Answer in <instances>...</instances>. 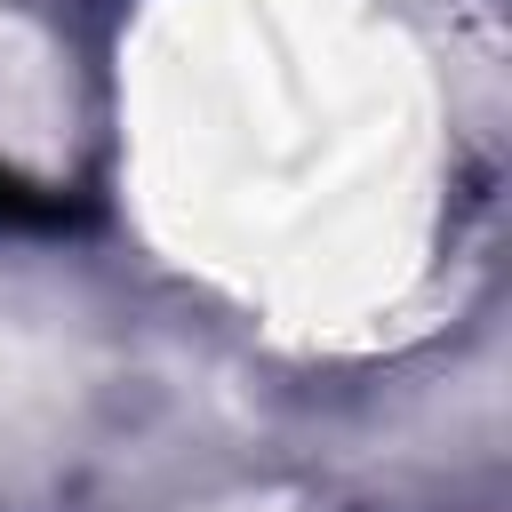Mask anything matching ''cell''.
<instances>
[{"label": "cell", "instance_id": "1", "mask_svg": "<svg viewBox=\"0 0 512 512\" xmlns=\"http://www.w3.org/2000/svg\"><path fill=\"white\" fill-rule=\"evenodd\" d=\"M56 224H72V200L64 192H40L32 176H16L0 160V232H56Z\"/></svg>", "mask_w": 512, "mask_h": 512}]
</instances>
